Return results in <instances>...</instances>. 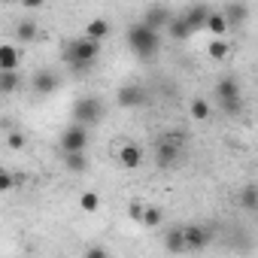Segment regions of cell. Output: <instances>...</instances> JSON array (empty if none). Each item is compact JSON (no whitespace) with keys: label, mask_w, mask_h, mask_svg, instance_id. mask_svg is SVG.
Instances as JSON below:
<instances>
[{"label":"cell","mask_w":258,"mask_h":258,"mask_svg":"<svg viewBox=\"0 0 258 258\" xmlns=\"http://www.w3.org/2000/svg\"><path fill=\"white\" fill-rule=\"evenodd\" d=\"M100 55V43L97 40H91V37H73V40H67L64 43V49H61V58H64V64L70 67V70H88L91 64H94V58Z\"/></svg>","instance_id":"obj_1"},{"label":"cell","mask_w":258,"mask_h":258,"mask_svg":"<svg viewBox=\"0 0 258 258\" xmlns=\"http://www.w3.org/2000/svg\"><path fill=\"white\" fill-rule=\"evenodd\" d=\"M127 46H131V52L137 58H152L161 49V31H152L149 25L137 22L127 28Z\"/></svg>","instance_id":"obj_2"},{"label":"cell","mask_w":258,"mask_h":258,"mask_svg":"<svg viewBox=\"0 0 258 258\" xmlns=\"http://www.w3.org/2000/svg\"><path fill=\"white\" fill-rule=\"evenodd\" d=\"M216 97H219V103H222L225 112H240V109H243V100H240V82H237L234 76L219 79V85H216Z\"/></svg>","instance_id":"obj_3"},{"label":"cell","mask_w":258,"mask_h":258,"mask_svg":"<svg viewBox=\"0 0 258 258\" xmlns=\"http://www.w3.org/2000/svg\"><path fill=\"white\" fill-rule=\"evenodd\" d=\"M103 118V103L97 100V97H79L76 103H73V121H79V124H94V121H100Z\"/></svg>","instance_id":"obj_4"},{"label":"cell","mask_w":258,"mask_h":258,"mask_svg":"<svg viewBox=\"0 0 258 258\" xmlns=\"http://www.w3.org/2000/svg\"><path fill=\"white\" fill-rule=\"evenodd\" d=\"M88 124H79L73 121L70 127H64L61 134V152H79V149H88Z\"/></svg>","instance_id":"obj_5"},{"label":"cell","mask_w":258,"mask_h":258,"mask_svg":"<svg viewBox=\"0 0 258 258\" xmlns=\"http://www.w3.org/2000/svg\"><path fill=\"white\" fill-rule=\"evenodd\" d=\"M115 161H118L124 170H137V167L143 164V149H140L137 143H121V146L115 149Z\"/></svg>","instance_id":"obj_6"},{"label":"cell","mask_w":258,"mask_h":258,"mask_svg":"<svg viewBox=\"0 0 258 258\" xmlns=\"http://www.w3.org/2000/svg\"><path fill=\"white\" fill-rule=\"evenodd\" d=\"M115 100H118L121 109H137V106L146 103V91L140 85H121L118 94H115Z\"/></svg>","instance_id":"obj_7"},{"label":"cell","mask_w":258,"mask_h":258,"mask_svg":"<svg viewBox=\"0 0 258 258\" xmlns=\"http://www.w3.org/2000/svg\"><path fill=\"white\" fill-rule=\"evenodd\" d=\"M155 161L158 167H173L179 161V140H161L155 149Z\"/></svg>","instance_id":"obj_8"},{"label":"cell","mask_w":258,"mask_h":258,"mask_svg":"<svg viewBox=\"0 0 258 258\" xmlns=\"http://www.w3.org/2000/svg\"><path fill=\"white\" fill-rule=\"evenodd\" d=\"M210 231L207 228H201V225H188V228H182V240H185V249H204L207 243H210Z\"/></svg>","instance_id":"obj_9"},{"label":"cell","mask_w":258,"mask_h":258,"mask_svg":"<svg viewBox=\"0 0 258 258\" xmlns=\"http://www.w3.org/2000/svg\"><path fill=\"white\" fill-rule=\"evenodd\" d=\"M22 52L16 43H0V70H19Z\"/></svg>","instance_id":"obj_10"},{"label":"cell","mask_w":258,"mask_h":258,"mask_svg":"<svg viewBox=\"0 0 258 258\" xmlns=\"http://www.w3.org/2000/svg\"><path fill=\"white\" fill-rule=\"evenodd\" d=\"M140 22H143V25H149L152 31H161V28L170 22V10H167V7H149V10H146V16H143Z\"/></svg>","instance_id":"obj_11"},{"label":"cell","mask_w":258,"mask_h":258,"mask_svg":"<svg viewBox=\"0 0 258 258\" xmlns=\"http://www.w3.org/2000/svg\"><path fill=\"white\" fill-rule=\"evenodd\" d=\"M228 19H225V13H207V19H204V31L210 34V37H225L228 34Z\"/></svg>","instance_id":"obj_12"},{"label":"cell","mask_w":258,"mask_h":258,"mask_svg":"<svg viewBox=\"0 0 258 258\" xmlns=\"http://www.w3.org/2000/svg\"><path fill=\"white\" fill-rule=\"evenodd\" d=\"M64 170H70V173H85V170H88V155H85V149H79V152H64Z\"/></svg>","instance_id":"obj_13"},{"label":"cell","mask_w":258,"mask_h":258,"mask_svg":"<svg viewBox=\"0 0 258 258\" xmlns=\"http://www.w3.org/2000/svg\"><path fill=\"white\" fill-rule=\"evenodd\" d=\"M37 37H40V28H37L34 19H22V22L16 25V40H19V43H34Z\"/></svg>","instance_id":"obj_14"},{"label":"cell","mask_w":258,"mask_h":258,"mask_svg":"<svg viewBox=\"0 0 258 258\" xmlns=\"http://www.w3.org/2000/svg\"><path fill=\"white\" fill-rule=\"evenodd\" d=\"M34 88H37L40 94H52V91L58 88V73H52V70H40V73L34 76Z\"/></svg>","instance_id":"obj_15"},{"label":"cell","mask_w":258,"mask_h":258,"mask_svg":"<svg viewBox=\"0 0 258 258\" xmlns=\"http://www.w3.org/2000/svg\"><path fill=\"white\" fill-rule=\"evenodd\" d=\"M207 13H210V10H207V7H204V4H195V7H191V10H188V13H185V16H182V19H185V25H188V31H191V34H195V31H201V28H204V19H207Z\"/></svg>","instance_id":"obj_16"},{"label":"cell","mask_w":258,"mask_h":258,"mask_svg":"<svg viewBox=\"0 0 258 258\" xmlns=\"http://www.w3.org/2000/svg\"><path fill=\"white\" fill-rule=\"evenodd\" d=\"M109 31H112V28H109V22H106V19H91V22L85 25V37H91V40H97V43H100V40H106V37H109Z\"/></svg>","instance_id":"obj_17"},{"label":"cell","mask_w":258,"mask_h":258,"mask_svg":"<svg viewBox=\"0 0 258 258\" xmlns=\"http://www.w3.org/2000/svg\"><path fill=\"white\" fill-rule=\"evenodd\" d=\"M19 88H22V79H19L16 70H0V91H4V94H13V91H19Z\"/></svg>","instance_id":"obj_18"},{"label":"cell","mask_w":258,"mask_h":258,"mask_svg":"<svg viewBox=\"0 0 258 258\" xmlns=\"http://www.w3.org/2000/svg\"><path fill=\"white\" fill-rule=\"evenodd\" d=\"M164 28H170V37H173V40H185V37H191V31H188V25H185L182 16H170V22H167Z\"/></svg>","instance_id":"obj_19"},{"label":"cell","mask_w":258,"mask_h":258,"mask_svg":"<svg viewBox=\"0 0 258 258\" xmlns=\"http://www.w3.org/2000/svg\"><path fill=\"white\" fill-rule=\"evenodd\" d=\"M140 222H143L146 228H161V222H164V213H161V207H143V213H140Z\"/></svg>","instance_id":"obj_20"},{"label":"cell","mask_w":258,"mask_h":258,"mask_svg":"<svg viewBox=\"0 0 258 258\" xmlns=\"http://www.w3.org/2000/svg\"><path fill=\"white\" fill-rule=\"evenodd\" d=\"M164 249H167V252H185V240H182V228H173L170 234H164Z\"/></svg>","instance_id":"obj_21"},{"label":"cell","mask_w":258,"mask_h":258,"mask_svg":"<svg viewBox=\"0 0 258 258\" xmlns=\"http://www.w3.org/2000/svg\"><path fill=\"white\" fill-rule=\"evenodd\" d=\"M246 16H249V7H246V4H240V0H237V4H231V7L225 10V19H228V25H240Z\"/></svg>","instance_id":"obj_22"},{"label":"cell","mask_w":258,"mask_h":258,"mask_svg":"<svg viewBox=\"0 0 258 258\" xmlns=\"http://www.w3.org/2000/svg\"><path fill=\"white\" fill-rule=\"evenodd\" d=\"M207 52H210V58H213V61H225V58H228V52H231V46H228L222 37H213Z\"/></svg>","instance_id":"obj_23"},{"label":"cell","mask_w":258,"mask_h":258,"mask_svg":"<svg viewBox=\"0 0 258 258\" xmlns=\"http://www.w3.org/2000/svg\"><path fill=\"white\" fill-rule=\"evenodd\" d=\"M188 112H191L195 121H207V118H210V103H207L204 97H195V100L188 103Z\"/></svg>","instance_id":"obj_24"},{"label":"cell","mask_w":258,"mask_h":258,"mask_svg":"<svg viewBox=\"0 0 258 258\" xmlns=\"http://www.w3.org/2000/svg\"><path fill=\"white\" fill-rule=\"evenodd\" d=\"M79 207H82L85 213H97V210H100V198H97L94 191H82V195H79Z\"/></svg>","instance_id":"obj_25"},{"label":"cell","mask_w":258,"mask_h":258,"mask_svg":"<svg viewBox=\"0 0 258 258\" xmlns=\"http://www.w3.org/2000/svg\"><path fill=\"white\" fill-rule=\"evenodd\" d=\"M240 204H243V210H255L258 207V195H255V185H246L243 188V195H240Z\"/></svg>","instance_id":"obj_26"},{"label":"cell","mask_w":258,"mask_h":258,"mask_svg":"<svg viewBox=\"0 0 258 258\" xmlns=\"http://www.w3.org/2000/svg\"><path fill=\"white\" fill-rule=\"evenodd\" d=\"M16 182H19V179H16V176H13L10 170H4V167H0V195L13 191V188H16Z\"/></svg>","instance_id":"obj_27"},{"label":"cell","mask_w":258,"mask_h":258,"mask_svg":"<svg viewBox=\"0 0 258 258\" xmlns=\"http://www.w3.org/2000/svg\"><path fill=\"white\" fill-rule=\"evenodd\" d=\"M25 143H28V140H25L22 131H10V134H7V146H10V149H25Z\"/></svg>","instance_id":"obj_28"},{"label":"cell","mask_w":258,"mask_h":258,"mask_svg":"<svg viewBox=\"0 0 258 258\" xmlns=\"http://www.w3.org/2000/svg\"><path fill=\"white\" fill-rule=\"evenodd\" d=\"M85 255L88 258H106V249L103 246H91V249H85Z\"/></svg>","instance_id":"obj_29"},{"label":"cell","mask_w":258,"mask_h":258,"mask_svg":"<svg viewBox=\"0 0 258 258\" xmlns=\"http://www.w3.org/2000/svg\"><path fill=\"white\" fill-rule=\"evenodd\" d=\"M140 213H143V204H131V210H127V216L134 222H140Z\"/></svg>","instance_id":"obj_30"},{"label":"cell","mask_w":258,"mask_h":258,"mask_svg":"<svg viewBox=\"0 0 258 258\" xmlns=\"http://www.w3.org/2000/svg\"><path fill=\"white\" fill-rule=\"evenodd\" d=\"M22 4H25V10H40L46 0H22Z\"/></svg>","instance_id":"obj_31"},{"label":"cell","mask_w":258,"mask_h":258,"mask_svg":"<svg viewBox=\"0 0 258 258\" xmlns=\"http://www.w3.org/2000/svg\"><path fill=\"white\" fill-rule=\"evenodd\" d=\"M0 94H4V91H0Z\"/></svg>","instance_id":"obj_32"}]
</instances>
